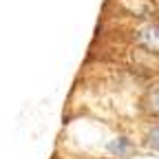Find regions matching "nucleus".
<instances>
[{"label": "nucleus", "mask_w": 159, "mask_h": 159, "mask_svg": "<svg viewBox=\"0 0 159 159\" xmlns=\"http://www.w3.org/2000/svg\"><path fill=\"white\" fill-rule=\"evenodd\" d=\"M128 150H130V142L124 139V137H117V139H113V142L108 144V152H113L117 157H124Z\"/></svg>", "instance_id": "obj_1"}, {"label": "nucleus", "mask_w": 159, "mask_h": 159, "mask_svg": "<svg viewBox=\"0 0 159 159\" xmlns=\"http://www.w3.org/2000/svg\"><path fill=\"white\" fill-rule=\"evenodd\" d=\"M148 144H150L155 150H159V126H155V128L148 133Z\"/></svg>", "instance_id": "obj_2"}]
</instances>
